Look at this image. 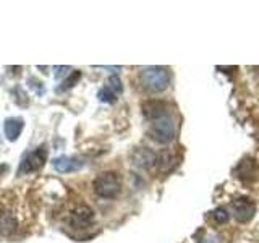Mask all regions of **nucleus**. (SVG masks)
Listing matches in <instances>:
<instances>
[{
	"label": "nucleus",
	"instance_id": "1",
	"mask_svg": "<svg viewBox=\"0 0 259 243\" xmlns=\"http://www.w3.org/2000/svg\"><path fill=\"white\" fill-rule=\"evenodd\" d=\"M140 83L144 89L151 93H160L167 89L170 83V75L162 67H148L140 73Z\"/></svg>",
	"mask_w": 259,
	"mask_h": 243
},
{
	"label": "nucleus",
	"instance_id": "2",
	"mask_svg": "<svg viewBox=\"0 0 259 243\" xmlns=\"http://www.w3.org/2000/svg\"><path fill=\"white\" fill-rule=\"evenodd\" d=\"M121 190V180L117 172H102L94 180V191L101 198H115Z\"/></svg>",
	"mask_w": 259,
	"mask_h": 243
},
{
	"label": "nucleus",
	"instance_id": "3",
	"mask_svg": "<svg viewBox=\"0 0 259 243\" xmlns=\"http://www.w3.org/2000/svg\"><path fill=\"white\" fill-rule=\"evenodd\" d=\"M149 135L154 141L160 144H167L175 138V124L170 117H160L157 120H152Z\"/></svg>",
	"mask_w": 259,
	"mask_h": 243
},
{
	"label": "nucleus",
	"instance_id": "4",
	"mask_svg": "<svg viewBox=\"0 0 259 243\" xmlns=\"http://www.w3.org/2000/svg\"><path fill=\"white\" fill-rule=\"evenodd\" d=\"M47 160V149L44 146H40L36 151L29 152L26 157L23 159L21 166H20V175L21 174H31V172H36L40 167L44 166V162Z\"/></svg>",
	"mask_w": 259,
	"mask_h": 243
},
{
	"label": "nucleus",
	"instance_id": "5",
	"mask_svg": "<svg viewBox=\"0 0 259 243\" xmlns=\"http://www.w3.org/2000/svg\"><path fill=\"white\" fill-rule=\"evenodd\" d=\"M232 211H233V217L237 219L238 222H249L256 213V206L249 198L241 196V198L233 199Z\"/></svg>",
	"mask_w": 259,
	"mask_h": 243
},
{
	"label": "nucleus",
	"instance_id": "6",
	"mask_svg": "<svg viewBox=\"0 0 259 243\" xmlns=\"http://www.w3.org/2000/svg\"><path fill=\"white\" fill-rule=\"evenodd\" d=\"M93 221H94V213L89 206H78L70 217V224L75 229H84V227L91 225Z\"/></svg>",
	"mask_w": 259,
	"mask_h": 243
},
{
	"label": "nucleus",
	"instance_id": "7",
	"mask_svg": "<svg viewBox=\"0 0 259 243\" xmlns=\"http://www.w3.org/2000/svg\"><path fill=\"white\" fill-rule=\"evenodd\" d=\"M54 169L57 172L60 174H68V172H76L81 167H83V162L79 159H75V157H67V156H62V157H57L54 159L52 162Z\"/></svg>",
	"mask_w": 259,
	"mask_h": 243
},
{
	"label": "nucleus",
	"instance_id": "8",
	"mask_svg": "<svg viewBox=\"0 0 259 243\" xmlns=\"http://www.w3.org/2000/svg\"><path fill=\"white\" fill-rule=\"evenodd\" d=\"M133 162L138 167L151 169L157 162V156L149 148H138L133 152Z\"/></svg>",
	"mask_w": 259,
	"mask_h": 243
},
{
	"label": "nucleus",
	"instance_id": "9",
	"mask_svg": "<svg viewBox=\"0 0 259 243\" xmlns=\"http://www.w3.org/2000/svg\"><path fill=\"white\" fill-rule=\"evenodd\" d=\"M143 113L151 120H157L160 117H165L167 104L162 101H146L143 104Z\"/></svg>",
	"mask_w": 259,
	"mask_h": 243
},
{
	"label": "nucleus",
	"instance_id": "10",
	"mask_svg": "<svg viewBox=\"0 0 259 243\" xmlns=\"http://www.w3.org/2000/svg\"><path fill=\"white\" fill-rule=\"evenodd\" d=\"M18 229V221L12 211H0V235H12Z\"/></svg>",
	"mask_w": 259,
	"mask_h": 243
},
{
	"label": "nucleus",
	"instance_id": "11",
	"mask_svg": "<svg viewBox=\"0 0 259 243\" xmlns=\"http://www.w3.org/2000/svg\"><path fill=\"white\" fill-rule=\"evenodd\" d=\"M5 136H7V140H10V141H15L16 138L20 136L21 133V130H23V120L21 118H8L5 122Z\"/></svg>",
	"mask_w": 259,
	"mask_h": 243
},
{
	"label": "nucleus",
	"instance_id": "12",
	"mask_svg": "<svg viewBox=\"0 0 259 243\" xmlns=\"http://www.w3.org/2000/svg\"><path fill=\"white\" fill-rule=\"evenodd\" d=\"M97 97L102 101V102H107V104H113L117 101V94L113 93V91H110V89L107 88V86H104L101 91H99V94H97Z\"/></svg>",
	"mask_w": 259,
	"mask_h": 243
},
{
	"label": "nucleus",
	"instance_id": "13",
	"mask_svg": "<svg viewBox=\"0 0 259 243\" xmlns=\"http://www.w3.org/2000/svg\"><path fill=\"white\" fill-rule=\"evenodd\" d=\"M79 78H81V73H79V71H75L73 75H70V78H67V79L63 81L62 86H60L59 89H57V93H63V91H67V89H70L71 86H75V85H76V81H78Z\"/></svg>",
	"mask_w": 259,
	"mask_h": 243
},
{
	"label": "nucleus",
	"instance_id": "14",
	"mask_svg": "<svg viewBox=\"0 0 259 243\" xmlns=\"http://www.w3.org/2000/svg\"><path fill=\"white\" fill-rule=\"evenodd\" d=\"M105 86H107L110 91H113L117 96L123 91V86H121V81H120V78L118 76H110L109 79H107V83H105Z\"/></svg>",
	"mask_w": 259,
	"mask_h": 243
},
{
	"label": "nucleus",
	"instance_id": "15",
	"mask_svg": "<svg viewBox=\"0 0 259 243\" xmlns=\"http://www.w3.org/2000/svg\"><path fill=\"white\" fill-rule=\"evenodd\" d=\"M212 217L217 224H225L227 221H229V214H227V211L224 208H217L212 213Z\"/></svg>",
	"mask_w": 259,
	"mask_h": 243
},
{
	"label": "nucleus",
	"instance_id": "16",
	"mask_svg": "<svg viewBox=\"0 0 259 243\" xmlns=\"http://www.w3.org/2000/svg\"><path fill=\"white\" fill-rule=\"evenodd\" d=\"M199 243H221V238L215 233H207L199 240Z\"/></svg>",
	"mask_w": 259,
	"mask_h": 243
}]
</instances>
